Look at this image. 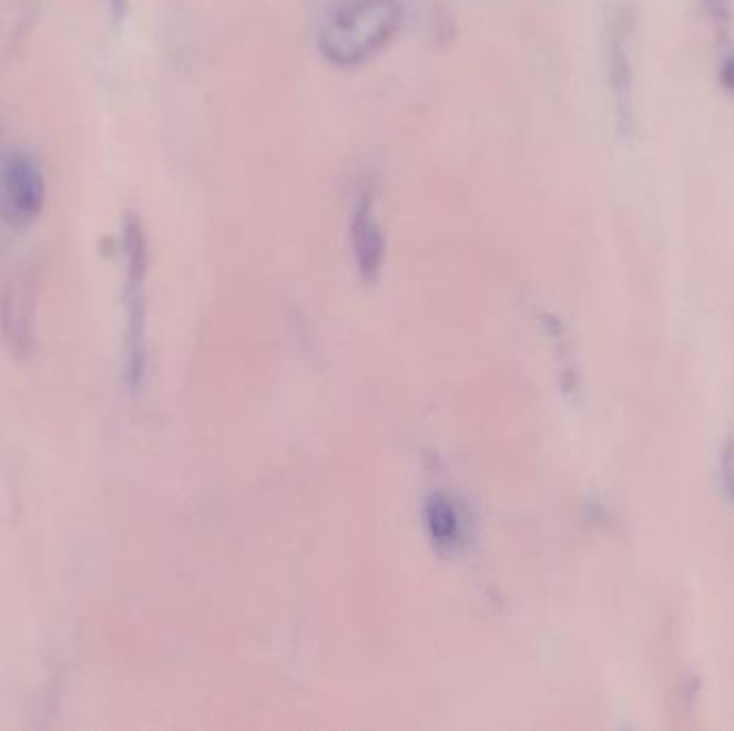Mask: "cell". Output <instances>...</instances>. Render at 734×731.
Instances as JSON below:
<instances>
[{"mask_svg": "<svg viewBox=\"0 0 734 731\" xmlns=\"http://www.w3.org/2000/svg\"><path fill=\"white\" fill-rule=\"evenodd\" d=\"M404 27L401 0H334L316 31L323 59L337 69L366 65Z\"/></svg>", "mask_w": 734, "mask_h": 731, "instance_id": "cell-1", "label": "cell"}, {"mask_svg": "<svg viewBox=\"0 0 734 731\" xmlns=\"http://www.w3.org/2000/svg\"><path fill=\"white\" fill-rule=\"evenodd\" d=\"M128 249V305H130V327H128V375L130 384L137 387L144 373V297L142 284L146 275V238L135 217L128 219L125 228Z\"/></svg>", "mask_w": 734, "mask_h": 731, "instance_id": "cell-2", "label": "cell"}, {"mask_svg": "<svg viewBox=\"0 0 734 731\" xmlns=\"http://www.w3.org/2000/svg\"><path fill=\"white\" fill-rule=\"evenodd\" d=\"M0 198L4 219L13 228H27L41 215L45 185L41 172L27 155L13 153L7 157L0 176Z\"/></svg>", "mask_w": 734, "mask_h": 731, "instance_id": "cell-3", "label": "cell"}, {"mask_svg": "<svg viewBox=\"0 0 734 731\" xmlns=\"http://www.w3.org/2000/svg\"><path fill=\"white\" fill-rule=\"evenodd\" d=\"M374 204H376V192L371 185H366L359 189V196L350 215V243L355 251V262L359 268V275L366 281L378 279L385 258V236L378 226Z\"/></svg>", "mask_w": 734, "mask_h": 731, "instance_id": "cell-4", "label": "cell"}, {"mask_svg": "<svg viewBox=\"0 0 734 731\" xmlns=\"http://www.w3.org/2000/svg\"><path fill=\"white\" fill-rule=\"evenodd\" d=\"M628 34L630 29L619 16L610 39V89L616 107L619 130L623 135L632 132V63L628 54Z\"/></svg>", "mask_w": 734, "mask_h": 731, "instance_id": "cell-5", "label": "cell"}, {"mask_svg": "<svg viewBox=\"0 0 734 731\" xmlns=\"http://www.w3.org/2000/svg\"><path fill=\"white\" fill-rule=\"evenodd\" d=\"M430 531L440 545H451L458 538L456 513L445 500H435L430 504Z\"/></svg>", "mask_w": 734, "mask_h": 731, "instance_id": "cell-6", "label": "cell"}, {"mask_svg": "<svg viewBox=\"0 0 734 731\" xmlns=\"http://www.w3.org/2000/svg\"><path fill=\"white\" fill-rule=\"evenodd\" d=\"M701 2L717 27H728V22H731L728 0H701Z\"/></svg>", "mask_w": 734, "mask_h": 731, "instance_id": "cell-7", "label": "cell"}, {"mask_svg": "<svg viewBox=\"0 0 734 731\" xmlns=\"http://www.w3.org/2000/svg\"><path fill=\"white\" fill-rule=\"evenodd\" d=\"M720 82L728 93L734 95V56L724 59V63L720 66Z\"/></svg>", "mask_w": 734, "mask_h": 731, "instance_id": "cell-8", "label": "cell"}]
</instances>
